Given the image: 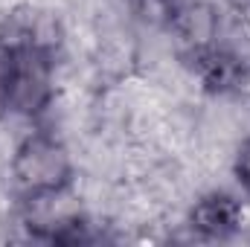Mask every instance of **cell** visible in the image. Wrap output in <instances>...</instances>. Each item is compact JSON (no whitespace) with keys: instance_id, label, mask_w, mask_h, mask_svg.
I'll return each mask as SVG.
<instances>
[{"instance_id":"6da1fadb","label":"cell","mask_w":250,"mask_h":247,"mask_svg":"<svg viewBox=\"0 0 250 247\" xmlns=\"http://www.w3.org/2000/svg\"><path fill=\"white\" fill-rule=\"evenodd\" d=\"M15 41V73L9 87V114L38 117L53 99V41L38 32H18Z\"/></svg>"},{"instance_id":"7a4b0ae2","label":"cell","mask_w":250,"mask_h":247,"mask_svg":"<svg viewBox=\"0 0 250 247\" xmlns=\"http://www.w3.org/2000/svg\"><path fill=\"white\" fill-rule=\"evenodd\" d=\"M12 178L29 201L56 198L73 181V160L56 137L29 134L12 157Z\"/></svg>"},{"instance_id":"3957f363","label":"cell","mask_w":250,"mask_h":247,"mask_svg":"<svg viewBox=\"0 0 250 247\" xmlns=\"http://www.w3.org/2000/svg\"><path fill=\"white\" fill-rule=\"evenodd\" d=\"M184 62L192 67V73L204 82V87L209 93H230L239 90L248 79V64L242 56H236L233 50L209 41L201 44L195 50L184 53Z\"/></svg>"},{"instance_id":"277c9868","label":"cell","mask_w":250,"mask_h":247,"mask_svg":"<svg viewBox=\"0 0 250 247\" xmlns=\"http://www.w3.org/2000/svg\"><path fill=\"white\" fill-rule=\"evenodd\" d=\"M242 224V206L227 192H209L189 209V227L212 242L230 239Z\"/></svg>"},{"instance_id":"5b68a950","label":"cell","mask_w":250,"mask_h":247,"mask_svg":"<svg viewBox=\"0 0 250 247\" xmlns=\"http://www.w3.org/2000/svg\"><path fill=\"white\" fill-rule=\"evenodd\" d=\"M12 73H15V41L9 35H0V117L9 114Z\"/></svg>"},{"instance_id":"8992f818","label":"cell","mask_w":250,"mask_h":247,"mask_svg":"<svg viewBox=\"0 0 250 247\" xmlns=\"http://www.w3.org/2000/svg\"><path fill=\"white\" fill-rule=\"evenodd\" d=\"M233 172H236V181L242 184V189L250 195V140L239 145L236 160H233Z\"/></svg>"}]
</instances>
